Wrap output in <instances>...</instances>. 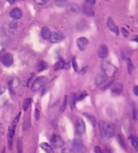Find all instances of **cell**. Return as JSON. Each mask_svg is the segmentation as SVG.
<instances>
[{"label":"cell","mask_w":138,"mask_h":153,"mask_svg":"<svg viewBox=\"0 0 138 153\" xmlns=\"http://www.w3.org/2000/svg\"><path fill=\"white\" fill-rule=\"evenodd\" d=\"M94 152H95V153H103L102 150H101L99 146H96V147L94 148Z\"/></svg>","instance_id":"obj_40"},{"label":"cell","mask_w":138,"mask_h":153,"mask_svg":"<svg viewBox=\"0 0 138 153\" xmlns=\"http://www.w3.org/2000/svg\"><path fill=\"white\" fill-rule=\"evenodd\" d=\"M40 35H41V37H42L43 39L48 40L49 38H50V35H51V31H50V30L48 27H43L42 30H41Z\"/></svg>","instance_id":"obj_17"},{"label":"cell","mask_w":138,"mask_h":153,"mask_svg":"<svg viewBox=\"0 0 138 153\" xmlns=\"http://www.w3.org/2000/svg\"><path fill=\"white\" fill-rule=\"evenodd\" d=\"M134 93H135L136 96H138V86L134 87Z\"/></svg>","instance_id":"obj_43"},{"label":"cell","mask_w":138,"mask_h":153,"mask_svg":"<svg viewBox=\"0 0 138 153\" xmlns=\"http://www.w3.org/2000/svg\"><path fill=\"white\" fill-rule=\"evenodd\" d=\"M76 44H77L78 48H79L81 51H84V50L87 48L88 45H89V41H88V39H87L86 38H84V37H80V38L77 39Z\"/></svg>","instance_id":"obj_8"},{"label":"cell","mask_w":138,"mask_h":153,"mask_svg":"<svg viewBox=\"0 0 138 153\" xmlns=\"http://www.w3.org/2000/svg\"><path fill=\"white\" fill-rule=\"evenodd\" d=\"M98 55H99V57H101V58H106L109 55L108 47L106 45H101L99 48Z\"/></svg>","instance_id":"obj_16"},{"label":"cell","mask_w":138,"mask_h":153,"mask_svg":"<svg viewBox=\"0 0 138 153\" xmlns=\"http://www.w3.org/2000/svg\"><path fill=\"white\" fill-rule=\"evenodd\" d=\"M30 126V122H29V119H28V117L25 119V122H24V125H23V126H22V128H23V130H26V129H28V127Z\"/></svg>","instance_id":"obj_35"},{"label":"cell","mask_w":138,"mask_h":153,"mask_svg":"<svg viewBox=\"0 0 138 153\" xmlns=\"http://www.w3.org/2000/svg\"><path fill=\"white\" fill-rule=\"evenodd\" d=\"M107 25H108V28L112 31L114 32L117 36L119 34V28L118 26L116 25L115 22L113 21V19L111 17H109L108 18V21H107Z\"/></svg>","instance_id":"obj_11"},{"label":"cell","mask_w":138,"mask_h":153,"mask_svg":"<svg viewBox=\"0 0 138 153\" xmlns=\"http://www.w3.org/2000/svg\"><path fill=\"white\" fill-rule=\"evenodd\" d=\"M19 85V80L17 78H12L9 82H8V86L10 87L11 90H13L14 87Z\"/></svg>","instance_id":"obj_22"},{"label":"cell","mask_w":138,"mask_h":153,"mask_svg":"<svg viewBox=\"0 0 138 153\" xmlns=\"http://www.w3.org/2000/svg\"><path fill=\"white\" fill-rule=\"evenodd\" d=\"M5 152V150L4 149H3V151H2V153H4Z\"/></svg>","instance_id":"obj_47"},{"label":"cell","mask_w":138,"mask_h":153,"mask_svg":"<svg viewBox=\"0 0 138 153\" xmlns=\"http://www.w3.org/2000/svg\"><path fill=\"white\" fill-rule=\"evenodd\" d=\"M9 27L12 28V29H16L17 28V22L14 21V22H12L10 24H9Z\"/></svg>","instance_id":"obj_36"},{"label":"cell","mask_w":138,"mask_h":153,"mask_svg":"<svg viewBox=\"0 0 138 153\" xmlns=\"http://www.w3.org/2000/svg\"><path fill=\"white\" fill-rule=\"evenodd\" d=\"M75 102H76V94H71L69 97V104L71 109H74L75 108Z\"/></svg>","instance_id":"obj_20"},{"label":"cell","mask_w":138,"mask_h":153,"mask_svg":"<svg viewBox=\"0 0 138 153\" xmlns=\"http://www.w3.org/2000/svg\"><path fill=\"white\" fill-rule=\"evenodd\" d=\"M72 151L75 153H85L86 148L80 139H75L72 143Z\"/></svg>","instance_id":"obj_5"},{"label":"cell","mask_w":138,"mask_h":153,"mask_svg":"<svg viewBox=\"0 0 138 153\" xmlns=\"http://www.w3.org/2000/svg\"><path fill=\"white\" fill-rule=\"evenodd\" d=\"M8 3H10V4H13V3H15V1L16 0H6Z\"/></svg>","instance_id":"obj_46"},{"label":"cell","mask_w":138,"mask_h":153,"mask_svg":"<svg viewBox=\"0 0 138 153\" xmlns=\"http://www.w3.org/2000/svg\"><path fill=\"white\" fill-rule=\"evenodd\" d=\"M107 80H108V76L103 72H101L97 75V77L95 79V83L97 85H101V84L105 83L107 82Z\"/></svg>","instance_id":"obj_14"},{"label":"cell","mask_w":138,"mask_h":153,"mask_svg":"<svg viewBox=\"0 0 138 153\" xmlns=\"http://www.w3.org/2000/svg\"><path fill=\"white\" fill-rule=\"evenodd\" d=\"M34 1L38 5H45L46 4H48L49 0H34Z\"/></svg>","instance_id":"obj_31"},{"label":"cell","mask_w":138,"mask_h":153,"mask_svg":"<svg viewBox=\"0 0 138 153\" xmlns=\"http://www.w3.org/2000/svg\"><path fill=\"white\" fill-rule=\"evenodd\" d=\"M86 127H85V123L82 118H78L75 122V131L76 134H84L85 133Z\"/></svg>","instance_id":"obj_7"},{"label":"cell","mask_w":138,"mask_h":153,"mask_svg":"<svg viewBox=\"0 0 138 153\" xmlns=\"http://www.w3.org/2000/svg\"><path fill=\"white\" fill-rule=\"evenodd\" d=\"M64 39H65V37H64V35L62 33H59V32H52L48 40L51 43H59L62 40H64Z\"/></svg>","instance_id":"obj_9"},{"label":"cell","mask_w":138,"mask_h":153,"mask_svg":"<svg viewBox=\"0 0 138 153\" xmlns=\"http://www.w3.org/2000/svg\"><path fill=\"white\" fill-rule=\"evenodd\" d=\"M129 140L132 143V145L134 146L135 149L138 148V139L135 136V135H129Z\"/></svg>","instance_id":"obj_25"},{"label":"cell","mask_w":138,"mask_h":153,"mask_svg":"<svg viewBox=\"0 0 138 153\" xmlns=\"http://www.w3.org/2000/svg\"><path fill=\"white\" fill-rule=\"evenodd\" d=\"M62 153H75L72 150H70V149H68V148H65V149H63V151H62Z\"/></svg>","instance_id":"obj_39"},{"label":"cell","mask_w":138,"mask_h":153,"mask_svg":"<svg viewBox=\"0 0 138 153\" xmlns=\"http://www.w3.org/2000/svg\"><path fill=\"white\" fill-rule=\"evenodd\" d=\"M67 100H68V98H67V96H66L65 99H64V101H63V106H62V108H61V112L65 111L66 107V104H67Z\"/></svg>","instance_id":"obj_33"},{"label":"cell","mask_w":138,"mask_h":153,"mask_svg":"<svg viewBox=\"0 0 138 153\" xmlns=\"http://www.w3.org/2000/svg\"><path fill=\"white\" fill-rule=\"evenodd\" d=\"M102 72L109 77H113V76H115L116 74H117V73H118V71H119V69H118V67H116L115 65H113L111 63H110V62H104L103 64H102Z\"/></svg>","instance_id":"obj_2"},{"label":"cell","mask_w":138,"mask_h":153,"mask_svg":"<svg viewBox=\"0 0 138 153\" xmlns=\"http://www.w3.org/2000/svg\"><path fill=\"white\" fill-rule=\"evenodd\" d=\"M31 99H30V98L25 99L23 100V103H22V109L24 111H26L29 108V107L31 106Z\"/></svg>","instance_id":"obj_24"},{"label":"cell","mask_w":138,"mask_h":153,"mask_svg":"<svg viewBox=\"0 0 138 153\" xmlns=\"http://www.w3.org/2000/svg\"><path fill=\"white\" fill-rule=\"evenodd\" d=\"M66 9H67V12L70 13V14H77V13H80V6L77 4H75V3H71V4H69L68 5H67V7H66Z\"/></svg>","instance_id":"obj_12"},{"label":"cell","mask_w":138,"mask_h":153,"mask_svg":"<svg viewBox=\"0 0 138 153\" xmlns=\"http://www.w3.org/2000/svg\"><path fill=\"white\" fill-rule=\"evenodd\" d=\"M86 96H87V93H86L85 91H84V92L80 95V97L78 98V100H84Z\"/></svg>","instance_id":"obj_38"},{"label":"cell","mask_w":138,"mask_h":153,"mask_svg":"<svg viewBox=\"0 0 138 153\" xmlns=\"http://www.w3.org/2000/svg\"><path fill=\"white\" fill-rule=\"evenodd\" d=\"M121 31H122L123 35H125V37H128V31L125 28H122V29H121Z\"/></svg>","instance_id":"obj_41"},{"label":"cell","mask_w":138,"mask_h":153,"mask_svg":"<svg viewBox=\"0 0 138 153\" xmlns=\"http://www.w3.org/2000/svg\"><path fill=\"white\" fill-rule=\"evenodd\" d=\"M133 108H134V109H133V117H134V119H137V109H136L135 106Z\"/></svg>","instance_id":"obj_42"},{"label":"cell","mask_w":138,"mask_h":153,"mask_svg":"<svg viewBox=\"0 0 138 153\" xmlns=\"http://www.w3.org/2000/svg\"><path fill=\"white\" fill-rule=\"evenodd\" d=\"M127 63H128V74H131L134 71V65H133V62L131 61L130 58L127 59Z\"/></svg>","instance_id":"obj_26"},{"label":"cell","mask_w":138,"mask_h":153,"mask_svg":"<svg viewBox=\"0 0 138 153\" xmlns=\"http://www.w3.org/2000/svg\"><path fill=\"white\" fill-rule=\"evenodd\" d=\"M47 68H48V65L44 61H40L37 64V71L38 72H41V71H43V70H45Z\"/></svg>","instance_id":"obj_21"},{"label":"cell","mask_w":138,"mask_h":153,"mask_svg":"<svg viewBox=\"0 0 138 153\" xmlns=\"http://www.w3.org/2000/svg\"><path fill=\"white\" fill-rule=\"evenodd\" d=\"M62 68H66V64L63 61H59L55 65V70H58Z\"/></svg>","instance_id":"obj_27"},{"label":"cell","mask_w":138,"mask_h":153,"mask_svg":"<svg viewBox=\"0 0 138 153\" xmlns=\"http://www.w3.org/2000/svg\"><path fill=\"white\" fill-rule=\"evenodd\" d=\"M85 4L89 5H93L95 4V0H85Z\"/></svg>","instance_id":"obj_37"},{"label":"cell","mask_w":138,"mask_h":153,"mask_svg":"<svg viewBox=\"0 0 138 153\" xmlns=\"http://www.w3.org/2000/svg\"><path fill=\"white\" fill-rule=\"evenodd\" d=\"M48 82V79L46 76H40L38 77L32 83L31 86V90L33 91H37L39 90H40L43 86H45L47 83Z\"/></svg>","instance_id":"obj_4"},{"label":"cell","mask_w":138,"mask_h":153,"mask_svg":"<svg viewBox=\"0 0 138 153\" xmlns=\"http://www.w3.org/2000/svg\"><path fill=\"white\" fill-rule=\"evenodd\" d=\"M19 119H20V113H19L18 116L14 118V120L13 121V123H12V125H11V126L9 127V130H8L7 139H8V147H9L10 150H12V146H13V138L15 127H16V125H17Z\"/></svg>","instance_id":"obj_3"},{"label":"cell","mask_w":138,"mask_h":153,"mask_svg":"<svg viewBox=\"0 0 138 153\" xmlns=\"http://www.w3.org/2000/svg\"><path fill=\"white\" fill-rule=\"evenodd\" d=\"M55 3L59 7H64L66 5V0H55Z\"/></svg>","instance_id":"obj_28"},{"label":"cell","mask_w":138,"mask_h":153,"mask_svg":"<svg viewBox=\"0 0 138 153\" xmlns=\"http://www.w3.org/2000/svg\"><path fill=\"white\" fill-rule=\"evenodd\" d=\"M1 62L5 66H11L13 63V57L11 54H4L1 57Z\"/></svg>","instance_id":"obj_10"},{"label":"cell","mask_w":138,"mask_h":153,"mask_svg":"<svg viewBox=\"0 0 138 153\" xmlns=\"http://www.w3.org/2000/svg\"><path fill=\"white\" fill-rule=\"evenodd\" d=\"M17 151H18V153H22V139H19L18 140V143H17Z\"/></svg>","instance_id":"obj_29"},{"label":"cell","mask_w":138,"mask_h":153,"mask_svg":"<svg viewBox=\"0 0 138 153\" xmlns=\"http://www.w3.org/2000/svg\"><path fill=\"white\" fill-rule=\"evenodd\" d=\"M106 1H109V0H106Z\"/></svg>","instance_id":"obj_49"},{"label":"cell","mask_w":138,"mask_h":153,"mask_svg":"<svg viewBox=\"0 0 138 153\" xmlns=\"http://www.w3.org/2000/svg\"><path fill=\"white\" fill-rule=\"evenodd\" d=\"M118 141H119V143H120V146H121L122 148L127 149L126 144H125V142H124V140L122 139V136H121L120 134H119V135H118Z\"/></svg>","instance_id":"obj_30"},{"label":"cell","mask_w":138,"mask_h":153,"mask_svg":"<svg viewBox=\"0 0 138 153\" xmlns=\"http://www.w3.org/2000/svg\"><path fill=\"white\" fill-rule=\"evenodd\" d=\"M5 91V89L4 88V87H2V86H0V96L4 93Z\"/></svg>","instance_id":"obj_45"},{"label":"cell","mask_w":138,"mask_h":153,"mask_svg":"<svg viewBox=\"0 0 138 153\" xmlns=\"http://www.w3.org/2000/svg\"><path fill=\"white\" fill-rule=\"evenodd\" d=\"M83 13L86 15V16H89V17H92L94 15V11L92 7V5H89L87 4H84L83 5Z\"/></svg>","instance_id":"obj_15"},{"label":"cell","mask_w":138,"mask_h":153,"mask_svg":"<svg viewBox=\"0 0 138 153\" xmlns=\"http://www.w3.org/2000/svg\"><path fill=\"white\" fill-rule=\"evenodd\" d=\"M101 135L103 139L108 140L113 137L115 134V127L112 124L107 123L105 121H101L99 123Z\"/></svg>","instance_id":"obj_1"},{"label":"cell","mask_w":138,"mask_h":153,"mask_svg":"<svg viewBox=\"0 0 138 153\" xmlns=\"http://www.w3.org/2000/svg\"><path fill=\"white\" fill-rule=\"evenodd\" d=\"M72 65H73V67H74V69H75V71H78V66H77V63H76V58L74 56L73 58H72Z\"/></svg>","instance_id":"obj_32"},{"label":"cell","mask_w":138,"mask_h":153,"mask_svg":"<svg viewBox=\"0 0 138 153\" xmlns=\"http://www.w3.org/2000/svg\"><path fill=\"white\" fill-rule=\"evenodd\" d=\"M8 38L5 33V31L2 29H0V44H4L7 41Z\"/></svg>","instance_id":"obj_23"},{"label":"cell","mask_w":138,"mask_h":153,"mask_svg":"<svg viewBox=\"0 0 138 153\" xmlns=\"http://www.w3.org/2000/svg\"><path fill=\"white\" fill-rule=\"evenodd\" d=\"M40 148H41L46 153H54V151H53L52 146L49 145V144L47 143H40Z\"/></svg>","instance_id":"obj_19"},{"label":"cell","mask_w":138,"mask_h":153,"mask_svg":"<svg viewBox=\"0 0 138 153\" xmlns=\"http://www.w3.org/2000/svg\"><path fill=\"white\" fill-rule=\"evenodd\" d=\"M86 116H87V117H88V118H89V119L92 121V126H95V123L93 122V120H94V119L92 118V117H91V116H89V115H86Z\"/></svg>","instance_id":"obj_44"},{"label":"cell","mask_w":138,"mask_h":153,"mask_svg":"<svg viewBox=\"0 0 138 153\" xmlns=\"http://www.w3.org/2000/svg\"><path fill=\"white\" fill-rule=\"evenodd\" d=\"M40 109L37 108L36 109H35V119L38 121V120H40Z\"/></svg>","instance_id":"obj_34"},{"label":"cell","mask_w":138,"mask_h":153,"mask_svg":"<svg viewBox=\"0 0 138 153\" xmlns=\"http://www.w3.org/2000/svg\"><path fill=\"white\" fill-rule=\"evenodd\" d=\"M1 129L3 130V128H2V126H1V125H0V131H1ZM0 133H1V132H0Z\"/></svg>","instance_id":"obj_48"},{"label":"cell","mask_w":138,"mask_h":153,"mask_svg":"<svg viewBox=\"0 0 138 153\" xmlns=\"http://www.w3.org/2000/svg\"><path fill=\"white\" fill-rule=\"evenodd\" d=\"M9 15H10V17L13 18V20H19V19L22 18V10H21L20 8L15 7V8H13V9H12V10L10 11Z\"/></svg>","instance_id":"obj_13"},{"label":"cell","mask_w":138,"mask_h":153,"mask_svg":"<svg viewBox=\"0 0 138 153\" xmlns=\"http://www.w3.org/2000/svg\"><path fill=\"white\" fill-rule=\"evenodd\" d=\"M50 143H51V145L52 147L54 148H62L65 144L64 143V140L57 134H53L50 138Z\"/></svg>","instance_id":"obj_6"},{"label":"cell","mask_w":138,"mask_h":153,"mask_svg":"<svg viewBox=\"0 0 138 153\" xmlns=\"http://www.w3.org/2000/svg\"><path fill=\"white\" fill-rule=\"evenodd\" d=\"M122 90H123V86L121 83H117L115 84L112 88H111V91H112V93L113 94H116V95H119L122 92Z\"/></svg>","instance_id":"obj_18"}]
</instances>
